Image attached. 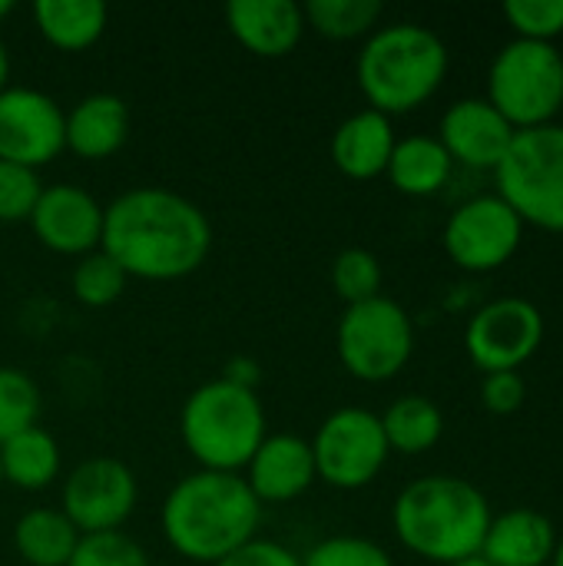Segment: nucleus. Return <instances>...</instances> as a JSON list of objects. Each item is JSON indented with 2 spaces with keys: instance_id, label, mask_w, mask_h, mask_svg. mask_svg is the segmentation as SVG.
<instances>
[{
  "instance_id": "f257e3e1",
  "label": "nucleus",
  "mask_w": 563,
  "mask_h": 566,
  "mask_svg": "<svg viewBox=\"0 0 563 566\" xmlns=\"http://www.w3.org/2000/svg\"><path fill=\"white\" fill-rule=\"evenodd\" d=\"M100 249L129 279L176 282L206 262L212 249V222L183 192L139 186L103 206Z\"/></svg>"
},
{
  "instance_id": "f03ea898",
  "label": "nucleus",
  "mask_w": 563,
  "mask_h": 566,
  "mask_svg": "<svg viewBox=\"0 0 563 566\" xmlns=\"http://www.w3.org/2000/svg\"><path fill=\"white\" fill-rule=\"evenodd\" d=\"M159 524L166 544L179 557L216 566L259 537L256 531L262 524V504L242 474L192 471L166 494Z\"/></svg>"
},
{
  "instance_id": "7ed1b4c3",
  "label": "nucleus",
  "mask_w": 563,
  "mask_h": 566,
  "mask_svg": "<svg viewBox=\"0 0 563 566\" xmlns=\"http://www.w3.org/2000/svg\"><path fill=\"white\" fill-rule=\"evenodd\" d=\"M491 517L488 497L451 474L411 481L392 507L398 541L415 557L445 566L481 554Z\"/></svg>"
},
{
  "instance_id": "20e7f679",
  "label": "nucleus",
  "mask_w": 563,
  "mask_h": 566,
  "mask_svg": "<svg viewBox=\"0 0 563 566\" xmlns=\"http://www.w3.org/2000/svg\"><path fill=\"white\" fill-rule=\"evenodd\" d=\"M448 63L451 56L445 40L435 30L405 20L378 27L372 36H365L355 76L368 109L398 116L425 106L441 90Z\"/></svg>"
},
{
  "instance_id": "39448f33",
  "label": "nucleus",
  "mask_w": 563,
  "mask_h": 566,
  "mask_svg": "<svg viewBox=\"0 0 563 566\" xmlns=\"http://www.w3.org/2000/svg\"><path fill=\"white\" fill-rule=\"evenodd\" d=\"M265 434L259 395L229 378L199 385L179 411V438L199 471L242 474Z\"/></svg>"
},
{
  "instance_id": "423d86ee",
  "label": "nucleus",
  "mask_w": 563,
  "mask_h": 566,
  "mask_svg": "<svg viewBox=\"0 0 563 566\" xmlns=\"http://www.w3.org/2000/svg\"><path fill=\"white\" fill-rule=\"evenodd\" d=\"M484 99L518 133L554 123L563 109V53L554 43L514 36L491 60Z\"/></svg>"
},
{
  "instance_id": "0eeeda50",
  "label": "nucleus",
  "mask_w": 563,
  "mask_h": 566,
  "mask_svg": "<svg viewBox=\"0 0 563 566\" xmlns=\"http://www.w3.org/2000/svg\"><path fill=\"white\" fill-rule=\"evenodd\" d=\"M498 196L524 226L563 232V126L521 129L494 169Z\"/></svg>"
},
{
  "instance_id": "6e6552de",
  "label": "nucleus",
  "mask_w": 563,
  "mask_h": 566,
  "mask_svg": "<svg viewBox=\"0 0 563 566\" xmlns=\"http://www.w3.org/2000/svg\"><path fill=\"white\" fill-rule=\"evenodd\" d=\"M335 352L352 378L368 385L392 381L415 355L411 315L388 295L345 305L335 328Z\"/></svg>"
},
{
  "instance_id": "1a4fd4ad",
  "label": "nucleus",
  "mask_w": 563,
  "mask_h": 566,
  "mask_svg": "<svg viewBox=\"0 0 563 566\" xmlns=\"http://www.w3.org/2000/svg\"><path fill=\"white\" fill-rule=\"evenodd\" d=\"M312 444L315 474L329 488L362 491L368 488L388 464V441L382 431V418L368 408H338L332 411Z\"/></svg>"
},
{
  "instance_id": "9d476101",
  "label": "nucleus",
  "mask_w": 563,
  "mask_h": 566,
  "mask_svg": "<svg viewBox=\"0 0 563 566\" xmlns=\"http://www.w3.org/2000/svg\"><path fill=\"white\" fill-rule=\"evenodd\" d=\"M441 242L458 269L481 275L508 265L518 255L524 242V222L498 192L475 196L448 216Z\"/></svg>"
},
{
  "instance_id": "9b49d317",
  "label": "nucleus",
  "mask_w": 563,
  "mask_h": 566,
  "mask_svg": "<svg viewBox=\"0 0 563 566\" xmlns=\"http://www.w3.org/2000/svg\"><path fill=\"white\" fill-rule=\"evenodd\" d=\"M544 315L534 302L508 295L478 308L465 328L468 358L484 371H518L544 345Z\"/></svg>"
},
{
  "instance_id": "f8f14e48",
  "label": "nucleus",
  "mask_w": 563,
  "mask_h": 566,
  "mask_svg": "<svg viewBox=\"0 0 563 566\" xmlns=\"http://www.w3.org/2000/svg\"><path fill=\"white\" fill-rule=\"evenodd\" d=\"M136 474L116 458H90L63 481V514L80 534L119 531L136 511Z\"/></svg>"
},
{
  "instance_id": "ddd939ff",
  "label": "nucleus",
  "mask_w": 563,
  "mask_h": 566,
  "mask_svg": "<svg viewBox=\"0 0 563 566\" xmlns=\"http://www.w3.org/2000/svg\"><path fill=\"white\" fill-rule=\"evenodd\" d=\"M66 149L63 109L33 86H7L0 93V159L40 169Z\"/></svg>"
},
{
  "instance_id": "4468645a",
  "label": "nucleus",
  "mask_w": 563,
  "mask_h": 566,
  "mask_svg": "<svg viewBox=\"0 0 563 566\" xmlns=\"http://www.w3.org/2000/svg\"><path fill=\"white\" fill-rule=\"evenodd\" d=\"M30 229L43 249L56 255L83 259L96 252L103 242V206L83 186L73 182L43 186L30 212Z\"/></svg>"
},
{
  "instance_id": "2eb2a0df",
  "label": "nucleus",
  "mask_w": 563,
  "mask_h": 566,
  "mask_svg": "<svg viewBox=\"0 0 563 566\" xmlns=\"http://www.w3.org/2000/svg\"><path fill=\"white\" fill-rule=\"evenodd\" d=\"M518 129L484 99L468 96L455 99L438 126V143L451 156V163H461L468 169H498V163L508 156Z\"/></svg>"
},
{
  "instance_id": "dca6fc26",
  "label": "nucleus",
  "mask_w": 563,
  "mask_h": 566,
  "mask_svg": "<svg viewBox=\"0 0 563 566\" xmlns=\"http://www.w3.org/2000/svg\"><path fill=\"white\" fill-rule=\"evenodd\" d=\"M242 478L262 507L289 504L319 481L312 444L299 434H265Z\"/></svg>"
},
{
  "instance_id": "f3484780",
  "label": "nucleus",
  "mask_w": 563,
  "mask_h": 566,
  "mask_svg": "<svg viewBox=\"0 0 563 566\" xmlns=\"http://www.w3.org/2000/svg\"><path fill=\"white\" fill-rule=\"evenodd\" d=\"M226 27L249 53L265 60L289 56L309 30L302 7L292 0H229Z\"/></svg>"
},
{
  "instance_id": "a211bd4d",
  "label": "nucleus",
  "mask_w": 563,
  "mask_h": 566,
  "mask_svg": "<svg viewBox=\"0 0 563 566\" xmlns=\"http://www.w3.org/2000/svg\"><path fill=\"white\" fill-rule=\"evenodd\" d=\"M63 133L80 159H110L129 139V106L116 93H90L63 113Z\"/></svg>"
},
{
  "instance_id": "6ab92c4d",
  "label": "nucleus",
  "mask_w": 563,
  "mask_h": 566,
  "mask_svg": "<svg viewBox=\"0 0 563 566\" xmlns=\"http://www.w3.org/2000/svg\"><path fill=\"white\" fill-rule=\"evenodd\" d=\"M395 126L392 116L378 109H358L348 119L338 123L332 136V163L348 179H378L388 169V159L395 153Z\"/></svg>"
},
{
  "instance_id": "aec40b11",
  "label": "nucleus",
  "mask_w": 563,
  "mask_h": 566,
  "mask_svg": "<svg viewBox=\"0 0 563 566\" xmlns=\"http://www.w3.org/2000/svg\"><path fill=\"white\" fill-rule=\"evenodd\" d=\"M557 531L551 517L531 507H514L491 517L481 557L494 566H548L554 560Z\"/></svg>"
},
{
  "instance_id": "412c9836",
  "label": "nucleus",
  "mask_w": 563,
  "mask_h": 566,
  "mask_svg": "<svg viewBox=\"0 0 563 566\" xmlns=\"http://www.w3.org/2000/svg\"><path fill=\"white\" fill-rule=\"evenodd\" d=\"M451 169H455V163L445 153V146L438 143V136L415 133V136H405L395 143V153L388 159L385 176L392 179V186L402 196L425 199V196H435L448 186Z\"/></svg>"
},
{
  "instance_id": "4be33fe9",
  "label": "nucleus",
  "mask_w": 563,
  "mask_h": 566,
  "mask_svg": "<svg viewBox=\"0 0 563 566\" xmlns=\"http://www.w3.org/2000/svg\"><path fill=\"white\" fill-rule=\"evenodd\" d=\"M33 20L50 46L80 53L106 33L110 10L103 0H37Z\"/></svg>"
},
{
  "instance_id": "5701e85b",
  "label": "nucleus",
  "mask_w": 563,
  "mask_h": 566,
  "mask_svg": "<svg viewBox=\"0 0 563 566\" xmlns=\"http://www.w3.org/2000/svg\"><path fill=\"white\" fill-rule=\"evenodd\" d=\"M80 537L83 534L56 507H33L13 524V551L27 566H66Z\"/></svg>"
},
{
  "instance_id": "b1692460",
  "label": "nucleus",
  "mask_w": 563,
  "mask_h": 566,
  "mask_svg": "<svg viewBox=\"0 0 563 566\" xmlns=\"http://www.w3.org/2000/svg\"><path fill=\"white\" fill-rule=\"evenodd\" d=\"M0 474L20 491H43L60 474V444L56 438L33 424L0 444Z\"/></svg>"
},
{
  "instance_id": "393cba45",
  "label": "nucleus",
  "mask_w": 563,
  "mask_h": 566,
  "mask_svg": "<svg viewBox=\"0 0 563 566\" xmlns=\"http://www.w3.org/2000/svg\"><path fill=\"white\" fill-rule=\"evenodd\" d=\"M378 418H382L388 448L398 454H408V458L431 451L445 434V415L425 395H405V398L392 401L388 411Z\"/></svg>"
},
{
  "instance_id": "a878e982",
  "label": "nucleus",
  "mask_w": 563,
  "mask_h": 566,
  "mask_svg": "<svg viewBox=\"0 0 563 566\" xmlns=\"http://www.w3.org/2000/svg\"><path fill=\"white\" fill-rule=\"evenodd\" d=\"M382 3L378 0H309L302 7L305 27L329 40H358L372 36L378 20H382Z\"/></svg>"
},
{
  "instance_id": "bb28decb",
  "label": "nucleus",
  "mask_w": 563,
  "mask_h": 566,
  "mask_svg": "<svg viewBox=\"0 0 563 566\" xmlns=\"http://www.w3.org/2000/svg\"><path fill=\"white\" fill-rule=\"evenodd\" d=\"M126 282H129V275L103 249L76 259L73 275H70L73 298L80 305H86V308H106V305H113L126 292Z\"/></svg>"
},
{
  "instance_id": "cd10ccee",
  "label": "nucleus",
  "mask_w": 563,
  "mask_h": 566,
  "mask_svg": "<svg viewBox=\"0 0 563 566\" xmlns=\"http://www.w3.org/2000/svg\"><path fill=\"white\" fill-rule=\"evenodd\" d=\"M382 262L368 249H342L332 262V289L345 305L382 295Z\"/></svg>"
},
{
  "instance_id": "c85d7f7f",
  "label": "nucleus",
  "mask_w": 563,
  "mask_h": 566,
  "mask_svg": "<svg viewBox=\"0 0 563 566\" xmlns=\"http://www.w3.org/2000/svg\"><path fill=\"white\" fill-rule=\"evenodd\" d=\"M40 418V388L37 381L20 368H0V444L27 428H33Z\"/></svg>"
},
{
  "instance_id": "c756f323",
  "label": "nucleus",
  "mask_w": 563,
  "mask_h": 566,
  "mask_svg": "<svg viewBox=\"0 0 563 566\" xmlns=\"http://www.w3.org/2000/svg\"><path fill=\"white\" fill-rule=\"evenodd\" d=\"M504 20L518 40L554 43L563 36V0H508Z\"/></svg>"
},
{
  "instance_id": "7c9ffc66",
  "label": "nucleus",
  "mask_w": 563,
  "mask_h": 566,
  "mask_svg": "<svg viewBox=\"0 0 563 566\" xmlns=\"http://www.w3.org/2000/svg\"><path fill=\"white\" fill-rule=\"evenodd\" d=\"M66 566H153L149 554L123 531L83 534Z\"/></svg>"
},
{
  "instance_id": "2f4dec72",
  "label": "nucleus",
  "mask_w": 563,
  "mask_h": 566,
  "mask_svg": "<svg viewBox=\"0 0 563 566\" xmlns=\"http://www.w3.org/2000/svg\"><path fill=\"white\" fill-rule=\"evenodd\" d=\"M302 566H395L388 557V551L368 537H352V534H338V537H325L322 544H315L305 557Z\"/></svg>"
},
{
  "instance_id": "473e14b6",
  "label": "nucleus",
  "mask_w": 563,
  "mask_h": 566,
  "mask_svg": "<svg viewBox=\"0 0 563 566\" xmlns=\"http://www.w3.org/2000/svg\"><path fill=\"white\" fill-rule=\"evenodd\" d=\"M43 192L37 169L0 159V222H30V212Z\"/></svg>"
},
{
  "instance_id": "72a5a7b5",
  "label": "nucleus",
  "mask_w": 563,
  "mask_h": 566,
  "mask_svg": "<svg viewBox=\"0 0 563 566\" xmlns=\"http://www.w3.org/2000/svg\"><path fill=\"white\" fill-rule=\"evenodd\" d=\"M528 398V385L518 371H494V375H484L481 381V405L491 411V415H514L521 411Z\"/></svg>"
},
{
  "instance_id": "f704fd0d",
  "label": "nucleus",
  "mask_w": 563,
  "mask_h": 566,
  "mask_svg": "<svg viewBox=\"0 0 563 566\" xmlns=\"http://www.w3.org/2000/svg\"><path fill=\"white\" fill-rule=\"evenodd\" d=\"M216 566H302V557H295V551H289L279 541L256 537Z\"/></svg>"
},
{
  "instance_id": "c9c22d12",
  "label": "nucleus",
  "mask_w": 563,
  "mask_h": 566,
  "mask_svg": "<svg viewBox=\"0 0 563 566\" xmlns=\"http://www.w3.org/2000/svg\"><path fill=\"white\" fill-rule=\"evenodd\" d=\"M222 378H229V381H236V385H242V388H252V391H256L259 368H256L249 358H236V361H229V368H226V375H222Z\"/></svg>"
},
{
  "instance_id": "e433bc0d",
  "label": "nucleus",
  "mask_w": 563,
  "mask_h": 566,
  "mask_svg": "<svg viewBox=\"0 0 563 566\" xmlns=\"http://www.w3.org/2000/svg\"><path fill=\"white\" fill-rule=\"evenodd\" d=\"M7 80H10V53H7V43L0 40V93L10 86Z\"/></svg>"
},
{
  "instance_id": "4c0bfd02",
  "label": "nucleus",
  "mask_w": 563,
  "mask_h": 566,
  "mask_svg": "<svg viewBox=\"0 0 563 566\" xmlns=\"http://www.w3.org/2000/svg\"><path fill=\"white\" fill-rule=\"evenodd\" d=\"M451 566H494V564H488L481 554H475V557H465V560H458V564H451Z\"/></svg>"
},
{
  "instance_id": "58836bf2",
  "label": "nucleus",
  "mask_w": 563,
  "mask_h": 566,
  "mask_svg": "<svg viewBox=\"0 0 563 566\" xmlns=\"http://www.w3.org/2000/svg\"><path fill=\"white\" fill-rule=\"evenodd\" d=\"M551 566H563V537H557V547H554V560Z\"/></svg>"
},
{
  "instance_id": "ea45409f",
  "label": "nucleus",
  "mask_w": 563,
  "mask_h": 566,
  "mask_svg": "<svg viewBox=\"0 0 563 566\" xmlns=\"http://www.w3.org/2000/svg\"><path fill=\"white\" fill-rule=\"evenodd\" d=\"M10 10H13V3H10V0H0V20H7Z\"/></svg>"
},
{
  "instance_id": "a19ab883",
  "label": "nucleus",
  "mask_w": 563,
  "mask_h": 566,
  "mask_svg": "<svg viewBox=\"0 0 563 566\" xmlns=\"http://www.w3.org/2000/svg\"><path fill=\"white\" fill-rule=\"evenodd\" d=\"M0 484H3V474H0Z\"/></svg>"
}]
</instances>
